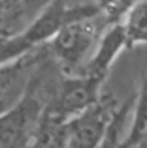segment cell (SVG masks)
<instances>
[{"instance_id": "8", "label": "cell", "mask_w": 147, "mask_h": 148, "mask_svg": "<svg viewBox=\"0 0 147 148\" xmlns=\"http://www.w3.org/2000/svg\"><path fill=\"white\" fill-rule=\"evenodd\" d=\"M68 139V122L45 105L26 148H64Z\"/></svg>"}, {"instance_id": "9", "label": "cell", "mask_w": 147, "mask_h": 148, "mask_svg": "<svg viewBox=\"0 0 147 148\" xmlns=\"http://www.w3.org/2000/svg\"><path fill=\"white\" fill-rule=\"evenodd\" d=\"M132 126L125 137V148H147V75L138 98L134 99Z\"/></svg>"}, {"instance_id": "6", "label": "cell", "mask_w": 147, "mask_h": 148, "mask_svg": "<svg viewBox=\"0 0 147 148\" xmlns=\"http://www.w3.org/2000/svg\"><path fill=\"white\" fill-rule=\"evenodd\" d=\"M100 86L102 83L87 75H66L59 86L57 98L47 107L62 120L70 122L96 103V99L100 98Z\"/></svg>"}, {"instance_id": "2", "label": "cell", "mask_w": 147, "mask_h": 148, "mask_svg": "<svg viewBox=\"0 0 147 148\" xmlns=\"http://www.w3.org/2000/svg\"><path fill=\"white\" fill-rule=\"evenodd\" d=\"M40 77H34L26 94L11 109L0 114V148H26L32 139L45 105L38 98L36 88Z\"/></svg>"}, {"instance_id": "4", "label": "cell", "mask_w": 147, "mask_h": 148, "mask_svg": "<svg viewBox=\"0 0 147 148\" xmlns=\"http://www.w3.org/2000/svg\"><path fill=\"white\" fill-rule=\"evenodd\" d=\"M44 58V45L0 66V114L26 94Z\"/></svg>"}, {"instance_id": "1", "label": "cell", "mask_w": 147, "mask_h": 148, "mask_svg": "<svg viewBox=\"0 0 147 148\" xmlns=\"http://www.w3.org/2000/svg\"><path fill=\"white\" fill-rule=\"evenodd\" d=\"M104 26H107V21L102 13H96L62 26L47 41L49 51L59 60L64 75H79L83 71L102 38Z\"/></svg>"}, {"instance_id": "14", "label": "cell", "mask_w": 147, "mask_h": 148, "mask_svg": "<svg viewBox=\"0 0 147 148\" xmlns=\"http://www.w3.org/2000/svg\"><path fill=\"white\" fill-rule=\"evenodd\" d=\"M11 2H13V0H0V11H2V10H6V8L10 6Z\"/></svg>"}, {"instance_id": "13", "label": "cell", "mask_w": 147, "mask_h": 148, "mask_svg": "<svg viewBox=\"0 0 147 148\" xmlns=\"http://www.w3.org/2000/svg\"><path fill=\"white\" fill-rule=\"evenodd\" d=\"M136 2L138 0H94V6L107 21V25H113L121 23Z\"/></svg>"}, {"instance_id": "7", "label": "cell", "mask_w": 147, "mask_h": 148, "mask_svg": "<svg viewBox=\"0 0 147 148\" xmlns=\"http://www.w3.org/2000/svg\"><path fill=\"white\" fill-rule=\"evenodd\" d=\"M125 49H126V38H125L123 25L121 23L107 25V30L102 34L92 56L89 58V62L85 64L83 71L79 75H87L91 79L98 81V83H104L115 62V58Z\"/></svg>"}, {"instance_id": "5", "label": "cell", "mask_w": 147, "mask_h": 148, "mask_svg": "<svg viewBox=\"0 0 147 148\" xmlns=\"http://www.w3.org/2000/svg\"><path fill=\"white\" fill-rule=\"evenodd\" d=\"M100 13L94 4H83L77 8H68L64 0H51L47 8L34 19V23L25 30L26 40L30 41L32 47H42V43H47L62 26L70 25L83 17Z\"/></svg>"}, {"instance_id": "12", "label": "cell", "mask_w": 147, "mask_h": 148, "mask_svg": "<svg viewBox=\"0 0 147 148\" xmlns=\"http://www.w3.org/2000/svg\"><path fill=\"white\" fill-rule=\"evenodd\" d=\"M25 34H0V66L34 51Z\"/></svg>"}, {"instance_id": "10", "label": "cell", "mask_w": 147, "mask_h": 148, "mask_svg": "<svg viewBox=\"0 0 147 148\" xmlns=\"http://www.w3.org/2000/svg\"><path fill=\"white\" fill-rule=\"evenodd\" d=\"M125 28L126 49L147 45V0H138L121 21Z\"/></svg>"}, {"instance_id": "3", "label": "cell", "mask_w": 147, "mask_h": 148, "mask_svg": "<svg viewBox=\"0 0 147 148\" xmlns=\"http://www.w3.org/2000/svg\"><path fill=\"white\" fill-rule=\"evenodd\" d=\"M119 105L113 94H100L94 105L68 122L64 148H98Z\"/></svg>"}, {"instance_id": "11", "label": "cell", "mask_w": 147, "mask_h": 148, "mask_svg": "<svg viewBox=\"0 0 147 148\" xmlns=\"http://www.w3.org/2000/svg\"><path fill=\"white\" fill-rule=\"evenodd\" d=\"M134 99L136 98H130L125 103L119 105L98 148H125V137H126V131H128L126 130V120H128L130 112L134 109Z\"/></svg>"}]
</instances>
